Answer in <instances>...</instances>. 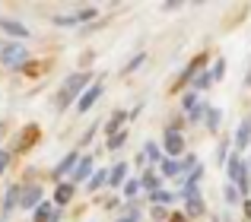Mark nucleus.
I'll return each instance as SVG.
<instances>
[{
    "instance_id": "nucleus-23",
    "label": "nucleus",
    "mask_w": 251,
    "mask_h": 222,
    "mask_svg": "<svg viewBox=\"0 0 251 222\" xmlns=\"http://www.w3.org/2000/svg\"><path fill=\"white\" fill-rule=\"evenodd\" d=\"M102 184H108V172H102V168H99V172L89 178V191H99Z\"/></svg>"
},
{
    "instance_id": "nucleus-35",
    "label": "nucleus",
    "mask_w": 251,
    "mask_h": 222,
    "mask_svg": "<svg viewBox=\"0 0 251 222\" xmlns=\"http://www.w3.org/2000/svg\"><path fill=\"white\" fill-rule=\"evenodd\" d=\"M245 216H248V222H251V197L245 200Z\"/></svg>"
},
{
    "instance_id": "nucleus-27",
    "label": "nucleus",
    "mask_w": 251,
    "mask_h": 222,
    "mask_svg": "<svg viewBox=\"0 0 251 222\" xmlns=\"http://www.w3.org/2000/svg\"><path fill=\"white\" fill-rule=\"evenodd\" d=\"M223 197H226V203H239V191H235L232 184H226V187H223Z\"/></svg>"
},
{
    "instance_id": "nucleus-38",
    "label": "nucleus",
    "mask_w": 251,
    "mask_h": 222,
    "mask_svg": "<svg viewBox=\"0 0 251 222\" xmlns=\"http://www.w3.org/2000/svg\"><path fill=\"white\" fill-rule=\"evenodd\" d=\"M248 175H251V162H248Z\"/></svg>"
},
{
    "instance_id": "nucleus-26",
    "label": "nucleus",
    "mask_w": 251,
    "mask_h": 222,
    "mask_svg": "<svg viewBox=\"0 0 251 222\" xmlns=\"http://www.w3.org/2000/svg\"><path fill=\"white\" fill-rule=\"evenodd\" d=\"M124 140H127V133H124V130L111 133V136H108V149H118V146H124Z\"/></svg>"
},
{
    "instance_id": "nucleus-37",
    "label": "nucleus",
    "mask_w": 251,
    "mask_h": 222,
    "mask_svg": "<svg viewBox=\"0 0 251 222\" xmlns=\"http://www.w3.org/2000/svg\"><path fill=\"white\" fill-rule=\"evenodd\" d=\"M245 83H248V86H251V70H248V76H245Z\"/></svg>"
},
{
    "instance_id": "nucleus-10",
    "label": "nucleus",
    "mask_w": 251,
    "mask_h": 222,
    "mask_svg": "<svg viewBox=\"0 0 251 222\" xmlns=\"http://www.w3.org/2000/svg\"><path fill=\"white\" fill-rule=\"evenodd\" d=\"M201 178H203V165H194V168H191V175H188V181H184V197H197V184H201Z\"/></svg>"
},
{
    "instance_id": "nucleus-25",
    "label": "nucleus",
    "mask_w": 251,
    "mask_h": 222,
    "mask_svg": "<svg viewBox=\"0 0 251 222\" xmlns=\"http://www.w3.org/2000/svg\"><path fill=\"white\" fill-rule=\"evenodd\" d=\"M184 213H188V216H201V213H203V200H201V197H191V200H188V210H184Z\"/></svg>"
},
{
    "instance_id": "nucleus-4",
    "label": "nucleus",
    "mask_w": 251,
    "mask_h": 222,
    "mask_svg": "<svg viewBox=\"0 0 251 222\" xmlns=\"http://www.w3.org/2000/svg\"><path fill=\"white\" fill-rule=\"evenodd\" d=\"M38 203H42V187H38V184L19 187V206H23V210H35Z\"/></svg>"
},
{
    "instance_id": "nucleus-9",
    "label": "nucleus",
    "mask_w": 251,
    "mask_h": 222,
    "mask_svg": "<svg viewBox=\"0 0 251 222\" xmlns=\"http://www.w3.org/2000/svg\"><path fill=\"white\" fill-rule=\"evenodd\" d=\"M194 165V159H162V175H166V178H172V175H181L184 168H191Z\"/></svg>"
},
{
    "instance_id": "nucleus-24",
    "label": "nucleus",
    "mask_w": 251,
    "mask_h": 222,
    "mask_svg": "<svg viewBox=\"0 0 251 222\" xmlns=\"http://www.w3.org/2000/svg\"><path fill=\"white\" fill-rule=\"evenodd\" d=\"M124 121H127V114H124V111H115V114H111V121H108V127H105V130H108V133H118V127H121Z\"/></svg>"
},
{
    "instance_id": "nucleus-21",
    "label": "nucleus",
    "mask_w": 251,
    "mask_h": 222,
    "mask_svg": "<svg viewBox=\"0 0 251 222\" xmlns=\"http://www.w3.org/2000/svg\"><path fill=\"white\" fill-rule=\"evenodd\" d=\"M210 86H213V76H210V70H207V73L201 70V73L194 76V89H197V92H203V89H210Z\"/></svg>"
},
{
    "instance_id": "nucleus-3",
    "label": "nucleus",
    "mask_w": 251,
    "mask_h": 222,
    "mask_svg": "<svg viewBox=\"0 0 251 222\" xmlns=\"http://www.w3.org/2000/svg\"><path fill=\"white\" fill-rule=\"evenodd\" d=\"M25 57H29V51L23 44H0V64H6V67H23Z\"/></svg>"
},
{
    "instance_id": "nucleus-13",
    "label": "nucleus",
    "mask_w": 251,
    "mask_h": 222,
    "mask_svg": "<svg viewBox=\"0 0 251 222\" xmlns=\"http://www.w3.org/2000/svg\"><path fill=\"white\" fill-rule=\"evenodd\" d=\"M76 162H80V155L76 153H67L61 162H57V168H54V178H64V175H70L76 168Z\"/></svg>"
},
{
    "instance_id": "nucleus-31",
    "label": "nucleus",
    "mask_w": 251,
    "mask_h": 222,
    "mask_svg": "<svg viewBox=\"0 0 251 222\" xmlns=\"http://www.w3.org/2000/svg\"><path fill=\"white\" fill-rule=\"evenodd\" d=\"M194 105H197V95H194V92H188V95H184V102H181V108H188V111H191Z\"/></svg>"
},
{
    "instance_id": "nucleus-20",
    "label": "nucleus",
    "mask_w": 251,
    "mask_h": 222,
    "mask_svg": "<svg viewBox=\"0 0 251 222\" xmlns=\"http://www.w3.org/2000/svg\"><path fill=\"white\" fill-rule=\"evenodd\" d=\"M159 175L156 172H143V178H140V187H147V191H159Z\"/></svg>"
},
{
    "instance_id": "nucleus-12",
    "label": "nucleus",
    "mask_w": 251,
    "mask_h": 222,
    "mask_svg": "<svg viewBox=\"0 0 251 222\" xmlns=\"http://www.w3.org/2000/svg\"><path fill=\"white\" fill-rule=\"evenodd\" d=\"M0 29H3L6 35H13V38H25V35H29V29H25L23 22H16V19H6V16H0Z\"/></svg>"
},
{
    "instance_id": "nucleus-32",
    "label": "nucleus",
    "mask_w": 251,
    "mask_h": 222,
    "mask_svg": "<svg viewBox=\"0 0 251 222\" xmlns=\"http://www.w3.org/2000/svg\"><path fill=\"white\" fill-rule=\"evenodd\" d=\"M166 200H172V194H166V191H153V203H166Z\"/></svg>"
},
{
    "instance_id": "nucleus-30",
    "label": "nucleus",
    "mask_w": 251,
    "mask_h": 222,
    "mask_svg": "<svg viewBox=\"0 0 251 222\" xmlns=\"http://www.w3.org/2000/svg\"><path fill=\"white\" fill-rule=\"evenodd\" d=\"M143 61H147V54H134V61H130V64H127V67H124V70H137V67H140Z\"/></svg>"
},
{
    "instance_id": "nucleus-1",
    "label": "nucleus",
    "mask_w": 251,
    "mask_h": 222,
    "mask_svg": "<svg viewBox=\"0 0 251 222\" xmlns=\"http://www.w3.org/2000/svg\"><path fill=\"white\" fill-rule=\"evenodd\" d=\"M89 80H92L89 73H74V76H67V80H64V86H61V92H57V111H64V108L74 105V99H80L86 89H89Z\"/></svg>"
},
{
    "instance_id": "nucleus-39",
    "label": "nucleus",
    "mask_w": 251,
    "mask_h": 222,
    "mask_svg": "<svg viewBox=\"0 0 251 222\" xmlns=\"http://www.w3.org/2000/svg\"><path fill=\"white\" fill-rule=\"evenodd\" d=\"M0 133H3V124H0Z\"/></svg>"
},
{
    "instance_id": "nucleus-28",
    "label": "nucleus",
    "mask_w": 251,
    "mask_h": 222,
    "mask_svg": "<svg viewBox=\"0 0 251 222\" xmlns=\"http://www.w3.org/2000/svg\"><path fill=\"white\" fill-rule=\"evenodd\" d=\"M223 73H226V61H216V64H213V70H210V76H213V83L220 80Z\"/></svg>"
},
{
    "instance_id": "nucleus-33",
    "label": "nucleus",
    "mask_w": 251,
    "mask_h": 222,
    "mask_svg": "<svg viewBox=\"0 0 251 222\" xmlns=\"http://www.w3.org/2000/svg\"><path fill=\"white\" fill-rule=\"evenodd\" d=\"M137 191H140V181H127V187H124V194H127V197H134Z\"/></svg>"
},
{
    "instance_id": "nucleus-29",
    "label": "nucleus",
    "mask_w": 251,
    "mask_h": 222,
    "mask_svg": "<svg viewBox=\"0 0 251 222\" xmlns=\"http://www.w3.org/2000/svg\"><path fill=\"white\" fill-rule=\"evenodd\" d=\"M203 114H207V105H194L191 108V121H201Z\"/></svg>"
},
{
    "instance_id": "nucleus-15",
    "label": "nucleus",
    "mask_w": 251,
    "mask_h": 222,
    "mask_svg": "<svg viewBox=\"0 0 251 222\" xmlns=\"http://www.w3.org/2000/svg\"><path fill=\"white\" fill-rule=\"evenodd\" d=\"M54 210H57L54 203H45V200H42V203L35 206V216H32V219H35V222H51V216H54Z\"/></svg>"
},
{
    "instance_id": "nucleus-36",
    "label": "nucleus",
    "mask_w": 251,
    "mask_h": 222,
    "mask_svg": "<svg viewBox=\"0 0 251 222\" xmlns=\"http://www.w3.org/2000/svg\"><path fill=\"white\" fill-rule=\"evenodd\" d=\"M172 222H184V216H172Z\"/></svg>"
},
{
    "instance_id": "nucleus-14",
    "label": "nucleus",
    "mask_w": 251,
    "mask_h": 222,
    "mask_svg": "<svg viewBox=\"0 0 251 222\" xmlns=\"http://www.w3.org/2000/svg\"><path fill=\"white\" fill-rule=\"evenodd\" d=\"M251 143V117H245V121L239 124V133H235V149H245Z\"/></svg>"
},
{
    "instance_id": "nucleus-22",
    "label": "nucleus",
    "mask_w": 251,
    "mask_h": 222,
    "mask_svg": "<svg viewBox=\"0 0 251 222\" xmlns=\"http://www.w3.org/2000/svg\"><path fill=\"white\" fill-rule=\"evenodd\" d=\"M203 121H207V130H220V108H207Z\"/></svg>"
},
{
    "instance_id": "nucleus-7",
    "label": "nucleus",
    "mask_w": 251,
    "mask_h": 222,
    "mask_svg": "<svg viewBox=\"0 0 251 222\" xmlns=\"http://www.w3.org/2000/svg\"><path fill=\"white\" fill-rule=\"evenodd\" d=\"M166 153L172 155V159L184 153V136L178 133V127H169V130H166Z\"/></svg>"
},
{
    "instance_id": "nucleus-6",
    "label": "nucleus",
    "mask_w": 251,
    "mask_h": 222,
    "mask_svg": "<svg viewBox=\"0 0 251 222\" xmlns=\"http://www.w3.org/2000/svg\"><path fill=\"white\" fill-rule=\"evenodd\" d=\"M203 64H207V57H203V54H201V57H194V61H191L188 67L181 70V76H178V80H175V89H181L184 83H191V80H194V76H197V73H201V70H203Z\"/></svg>"
},
{
    "instance_id": "nucleus-17",
    "label": "nucleus",
    "mask_w": 251,
    "mask_h": 222,
    "mask_svg": "<svg viewBox=\"0 0 251 222\" xmlns=\"http://www.w3.org/2000/svg\"><path fill=\"white\" fill-rule=\"evenodd\" d=\"M124 178H127V162H118L108 172V184H124Z\"/></svg>"
},
{
    "instance_id": "nucleus-18",
    "label": "nucleus",
    "mask_w": 251,
    "mask_h": 222,
    "mask_svg": "<svg viewBox=\"0 0 251 222\" xmlns=\"http://www.w3.org/2000/svg\"><path fill=\"white\" fill-rule=\"evenodd\" d=\"M16 206H19V187H10L3 197V213H13Z\"/></svg>"
},
{
    "instance_id": "nucleus-34",
    "label": "nucleus",
    "mask_w": 251,
    "mask_h": 222,
    "mask_svg": "<svg viewBox=\"0 0 251 222\" xmlns=\"http://www.w3.org/2000/svg\"><path fill=\"white\" fill-rule=\"evenodd\" d=\"M6 162H10V153H3V149H0V175H3V168H6Z\"/></svg>"
},
{
    "instance_id": "nucleus-16",
    "label": "nucleus",
    "mask_w": 251,
    "mask_h": 222,
    "mask_svg": "<svg viewBox=\"0 0 251 222\" xmlns=\"http://www.w3.org/2000/svg\"><path fill=\"white\" fill-rule=\"evenodd\" d=\"M70 200H74V184L67 181V184H61V187L54 191V203L64 206V203H70Z\"/></svg>"
},
{
    "instance_id": "nucleus-19",
    "label": "nucleus",
    "mask_w": 251,
    "mask_h": 222,
    "mask_svg": "<svg viewBox=\"0 0 251 222\" xmlns=\"http://www.w3.org/2000/svg\"><path fill=\"white\" fill-rule=\"evenodd\" d=\"M143 159H150V162H162V149H159V143H150V140H147V146H143Z\"/></svg>"
},
{
    "instance_id": "nucleus-11",
    "label": "nucleus",
    "mask_w": 251,
    "mask_h": 222,
    "mask_svg": "<svg viewBox=\"0 0 251 222\" xmlns=\"http://www.w3.org/2000/svg\"><path fill=\"white\" fill-rule=\"evenodd\" d=\"M96 6H89V10H80V13H70V16H54V22L57 25H76V22H83V19H92L96 16Z\"/></svg>"
},
{
    "instance_id": "nucleus-2",
    "label": "nucleus",
    "mask_w": 251,
    "mask_h": 222,
    "mask_svg": "<svg viewBox=\"0 0 251 222\" xmlns=\"http://www.w3.org/2000/svg\"><path fill=\"white\" fill-rule=\"evenodd\" d=\"M226 172H229V181H232L235 191H248V168H245V162H242L239 155H229Z\"/></svg>"
},
{
    "instance_id": "nucleus-5",
    "label": "nucleus",
    "mask_w": 251,
    "mask_h": 222,
    "mask_svg": "<svg viewBox=\"0 0 251 222\" xmlns=\"http://www.w3.org/2000/svg\"><path fill=\"white\" fill-rule=\"evenodd\" d=\"M99 95H102V83H89V89L76 99V111H80V114H83V111H89L99 102Z\"/></svg>"
},
{
    "instance_id": "nucleus-8",
    "label": "nucleus",
    "mask_w": 251,
    "mask_h": 222,
    "mask_svg": "<svg viewBox=\"0 0 251 222\" xmlns=\"http://www.w3.org/2000/svg\"><path fill=\"white\" fill-rule=\"evenodd\" d=\"M86 178H92V155H80L76 168L70 172V184H76V181H86Z\"/></svg>"
}]
</instances>
